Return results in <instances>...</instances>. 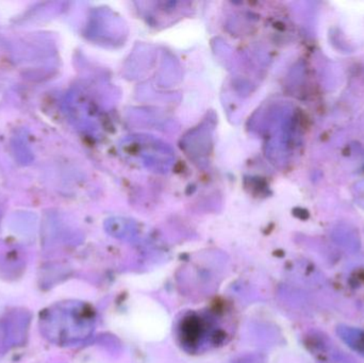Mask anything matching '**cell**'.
I'll list each match as a JSON object with an SVG mask.
<instances>
[{
    "instance_id": "obj_1",
    "label": "cell",
    "mask_w": 364,
    "mask_h": 363,
    "mask_svg": "<svg viewBox=\"0 0 364 363\" xmlns=\"http://www.w3.org/2000/svg\"><path fill=\"white\" fill-rule=\"evenodd\" d=\"M93 307L80 300H63L41 311L38 328L48 342L72 347L85 342L96 328Z\"/></svg>"
},
{
    "instance_id": "obj_2",
    "label": "cell",
    "mask_w": 364,
    "mask_h": 363,
    "mask_svg": "<svg viewBox=\"0 0 364 363\" xmlns=\"http://www.w3.org/2000/svg\"><path fill=\"white\" fill-rule=\"evenodd\" d=\"M230 320L223 311L203 309L184 313L178 321L179 345L190 354H203L222 347L230 338Z\"/></svg>"
},
{
    "instance_id": "obj_3",
    "label": "cell",
    "mask_w": 364,
    "mask_h": 363,
    "mask_svg": "<svg viewBox=\"0 0 364 363\" xmlns=\"http://www.w3.org/2000/svg\"><path fill=\"white\" fill-rule=\"evenodd\" d=\"M30 318L26 311H16L10 313L4 321L6 338L11 345L23 343L27 337Z\"/></svg>"
}]
</instances>
